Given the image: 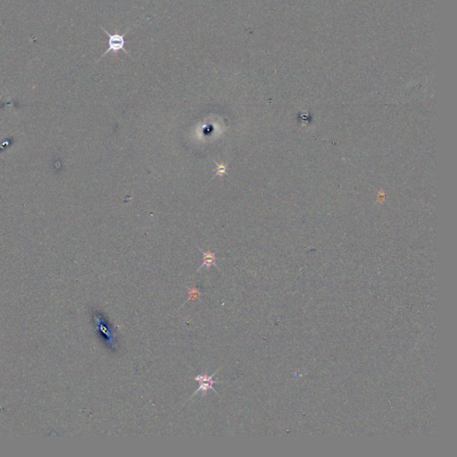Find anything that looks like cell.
Instances as JSON below:
<instances>
[{"label":"cell","mask_w":457,"mask_h":457,"mask_svg":"<svg viewBox=\"0 0 457 457\" xmlns=\"http://www.w3.org/2000/svg\"><path fill=\"white\" fill-rule=\"evenodd\" d=\"M101 29H102L103 32H105L106 35L108 36V49H107L106 52L101 56L100 58L98 60V62L100 61L101 59H102L104 56H106V55H107L108 53H110V52L114 53V54H117L118 52H120V51H123L125 54H127L131 58H132L131 56L129 54L128 51L126 50V49H125V44L127 43V41L125 40V37H126V35L128 34V33L131 32V27L129 28L128 30L123 34H110L106 31V29L103 28L102 26H101Z\"/></svg>","instance_id":"cell-1"},{"label":"cell","mask_w":457,"mask_h":457,"mask_svg":"<svg viewBox=\"0 0 457 457\" xmlns=\"http://www.w3.org/2000/svg\"><path fill=\"white\" fill-rule=\"evenodd\" d=\"M219 370H220V369H219ZM219 370H217V371H216L214 374H212V375H208V374H198V375H196L195 378H194V380L199 382V387H198V389L193 393V395L191 396V397L196 395L198 392H202V393H203L202 396H207L208 391H212L216 395H218L217 391L213 389L212 385L218 383V381L213 379V377H214L215 374H217V372ZM191 397H190V398H191Z\"/></svg>","instance_id":"cell-2"},{"label":"cell","mask_w":457,"mask_h":457,"mask_svg":"<svg viewBox=\"0 0 457 457\" xmlns=\"http://www.w3.org/2000/svg\"><path fill=\"white\" fill-rule=\"evenodd\" d=\"M202 255H203V263L201 265L200 267L197 269L196 272H198L200 269L202 268H207V269H210L212 266H214V267L218 268L217 263H216V254L213 253L210 249H208L207 251L202 250L201 248H199Z\"/></svg>","instance_id":"cell-3"},{"label":"cell","mask_w":457,"mask_h":457,"mask_svg":"<svg viewBox=\"0 0 457 457\" xmlns=\"http://www.w3.org/2000/svg\"><path fill=\"white\" fill-rule=\"evenodd\" d=\"M213 163L216 164V169H215V174L214 176L212 177V179L215 178V177H220L222 178L223 176L225 175H228V173H227V170H228V163H223V162H217L215 160H212Z\"/></svg>","instance_id":"cell-4"},{"label":"cell","mask_w":457,"mask_h":457,"mask_svg":"<svg viewBox=\"0 0 457 457\" xmlns=\"http://www.w3.org/2000/svg\"><path fill=\"white\" fill-rule=\"evenodd\" d=\"M201 295L200 290L196 288H191L189 290V297H188V300H186L185 303H187L190 300H192V299H196V298H198ZM184 303V304H185ZM183 304V305H184Z\"/></svg>","instance_id":"cell-5"}]
</instances>
